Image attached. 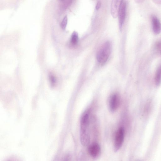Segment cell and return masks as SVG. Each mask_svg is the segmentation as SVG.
Wrapping results in <instances>:
<instances>
[{
  "mask_svg": "<svg viewBox=\"0 0 161 161\" xmlns=\"http://www.w3.org/2000/svg\"><path fill=\"white\" fill-rule=\"evenodd\" d=\"M91 119L88 112H85L82 115L80 121V137L81 144L87 146L90 140L89 127Z\"/></svg>",
  "mask_w": 161,
  "mask_h": 161,
  "instance_id": "cell-1",
  "label": "cell"
},
{
  "mask_svg": "<svg viewBox=\"0 0 161 161\" xmlns=\"http://www.w3.org/2000/svg\"><path fill=\"white\" fill-rule=\"evenodd\" d=\"M111 43L109 41L105 42L101 46L97 55V58L99 63H103L107 61L111 53Z\"/></svg>",
  "mask_w": 161,
  "mask_h": 161,
  "instance_id": "cell-2",
  "label": "cell"
},
{
  "mask_svg": "<svg viewBox=\"0 0 161 161\" xmlns=\"http://www.w3.org/2000/svg\"><path fill=\"white\" fill-rule=\"evenodd\" d=\"M125 130L124 128L121 127L117 131L115 136L114 142V150L117 152L121 147L124 140Z\"/></svg>",
  "mask_w": 161,
  "mask_h": 161,
  "instance_id": "cell-3",
  "label": "cell"
},
{
  "mask_svg": "<svg viewBox=\"0 0 161 161\" xmlns=\"http://www.w3.org/2000/svg\"><path fill=\"white\" fill-rule=\"evenodd\" d=\"M120 99L119 94L115 93L111 95L108 101L109 109L112 112L116 111L119 107Z\"/></svg>",
  "mask_w": 161,
  "mask_h": 161,
  "instance_id": "cell-4",
  "label": "cell"
},
{
  "mask_svg": "<svg viewBox=\"0 0 161 161\" xmlns=\"http://www.w3.org/2000/svg\"><path fill=\"white\" fill-rule=\"evenodd\" d=\"M126 3L125 1H121L119 7L118 16L119 28L121 31L124 23L126 15Z\"/></svg>",
  "mask_w": 161,
  "mask_h": 161,
  "instance_id": "cell-5",
  "label": "cell"
},
{
  "mask_svg": "<svg viewBox=\"0 0 161 161\" xmlns=\"http://www.w3.org/2000/svg\"><path fill=\"white\" fill-rule=\"evenodd\" d=\"M88 151L90 155L92 158H96L99 156L100 153V147L97 143H94L89 147Z\"/></svg>",
  "mask_w": 161,
  "mask_h": 161,
  "instance_id": "cell-6",
  "label": "cell"
},
{
  "mask_svg": "<svg viewBox=\"0 0 161 161\" xmlns=\"http://www.w3.org/2000/svg\"><path fill=\"white\" fill-rule=\"evenodd\" d=\"M152 23L153 30L156 35L160 33L161 31V23L158 18L153 16L152 18Z\"/></svg>",
  "mask_w": 161,
  "mask_h": 161,
  "instance_id": "cell-7",
  "label": "cell"
},
{
  "mask_svg": "<svg viewBox=\"0 0 161 161\" xmlns=\"http://www.w3.org/2000/svg\"><path fill=\"white\" fill-rule=\"evenodd\" d=\"M121 1L113 0L112 2L111 13L113 17L116 18L118 14L119 7Z\"/></svg>",
  "mask_w": 161,
  "mask_h": 161,
  "instance_id": "cell-8",
  "label": "cell"
},
{
  "mask_svg": "<svg viewBox=\"0 0 161 161\" xmlns=\"http://www.w3.org/2000/svg\"><path fill=\"white\" fill-rule=\"evenodd\" d=\"M155 84L159 86L161 83V65L158 68L155 77Z\"/></svg>",
  "mask_w": 161,
  "mask_h": 161,
  "instance_id": "cell-9",
  "label": "cell"
},
{
  "mask_svg": "<svg viewBox=\"0 0 161 161\" xmlns=\"http://www.w3.org/2000/svg\"><path fill=\"white\" fill-rule=\"evenodd\" d=\"M78 33L74 31L71 35L70 39V42L73 45H76L78 42Z\"/></svg>",
  "mask_w": 161,
  "mask_h": 161,
  "instance_id": "cell-10",
  "label": "cell"
},
{
  "mask_svg": "<svg viewBox=\"0 0 161 161\" xmlns=\"http://www.w3.org/2000/svg\"><path fill=\"white\" fill-rule=\"evenodd\" d=\"M76 161H87L86 155L83 152L81 151L79 153Z\"/></svg>",
  "mask_w": 161,
  "mask_h": 161,
  "instance_id": "cell-11",
  "label": "cell"
},
{
  "mask_svg": "<svg viewBox=\"0 0 161 161\" xmlns=\"http://www.w3.org/2000/svg\"><path fill=\"white\" fill-rule=\"evenodd\" d=\"M67 23V15H65L62 20L60 26L61 28L63 29H64L66 26Z\"/></svg>",
  "mask_w": 161,
  "mask_h": 161,
  "instance_id": "cell-12",
  "label": "cell"
},
{
  "mask_svg": "<svg viewBox=\"0 0 161 161\" xmlns=\"http://www.w3.org/2000/svg\"><path fill=\"white\" fill-rule=\"evenodd\" d=\"M62 161H72V156L70 154H67L64 158Z\"/></svg>",
  "mask_w": 161,
  "mask_h": 161,
  "instance_id": "cell-13",
  "label": "cell"
},
{
  "mask_svg": "<svg viewBox=\"0 0 161 161\" xmlns=\"http://www.w3.org/2000/svg\"><path fill=\"white\" fill-rule=\"evenodd\" d=\"M101 3L100 1H99L97 2L96 5V9L97 10H98L101 7Z\"/></svg>",
  "mask_w": 161,
  "mask_h": 161,
  "instance_id": "cell-14",
  "label": "cell"
},
{
  "mask_svg": "<svg viewBox=\"0 0 161 161\" xmlns=\"http://www.w3.org/2000/svg\"><path fill=\"white\" fill-rule=\"evenodd\" d=\"M7 161H15L14 160H13V159H8V160H7Z\"/></svg>",
  "mask_w": 161,
  "mask_h": 161,
  "instance_id": "cell-15",
  "label": "cell"
}]
</instances>
